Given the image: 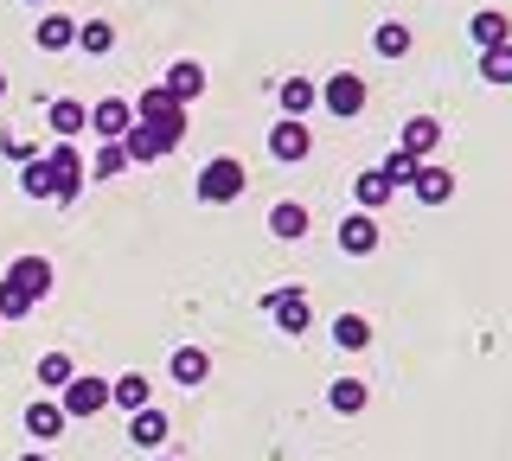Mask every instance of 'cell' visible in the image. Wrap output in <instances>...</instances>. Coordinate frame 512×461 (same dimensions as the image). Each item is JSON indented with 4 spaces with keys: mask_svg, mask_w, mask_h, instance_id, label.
<instances>
[{
    "mask_svg": "<svg viewBox=\"0 0 512 461\" xmlns=\"http://www.w3.org/2000/svg\"><path fill=\"white\" fill-rule=\"evenodd\" d=\"M109 404H122L128 417H135V410H148V404H154V385H148L141 372H122L116 385H109Z\"/></svg>",
    "mask_w": 512,
    "mask_h": 461,
    "instance_id": "cell-24",
    "label": "cell"
},
{
    "mask_svg": "<svg viewBox=\"0 0 512 461\" xmlns=\"http://www.w3.org/2000/svg\"><path fill=\"white\" fill-rule=\"evenodd\" d=\"M32 45H39V52H71V45H77V20H71V13H45V20L32 26Z\"/></svg>",
    "mask_w": 512,
    "mask_h": 461,
    "instance_id": "cell-18",
    "label": "cell"
},
{
    "mask_svg": "<svg viewBox=\"0 0 512 461\" xmlns=\"http://www.w3.org/2000/svg\"><path fill=\"white\" fill-rule=\"evenodd\" d=\"M269 154H276L282 167L308 161V154H314V129H308V122H301V116H282L276 129H269Z\"/></svg>",
    "mask_w": 512,
    "mask_h": 461,
    "instance_id": "cell-7",
    "label": "cell"
},
{
    "mask_svg": "<svg viewBox=\"0 0 512 461\" xmlns=\"http://www.w3.org/2000/svg\"><path fill=\"white\" fill-rule=\"evenodd\" d=\"M154 461H173V455H154Z\"/></svg>",
    "mask_w": 512,
    "mask_h": 461,
    "instance_id": "cell-39",
    "label": "cell"
},
{
    "mask_svg": "<svg viewBox=\"0 0 512 461\" xmlns=\"http://www.w3.org/2000/svg\"><path fill=\"white\" fill-rule=\"evenodd\" d=\"M410 45H416V33H410L404 20H384L378 33H372V52L378 58H410Z\"/></svg>",
    "mask_w": 512,
    "mask_h": 461,
    "instance_id": "cell-26",
    "label": "cell"
},
{
    "mask_svg": "<svg viewBox=\"0 0 512 461\" xmlns=\"http://www.w3.org/2000/svg\"><path fill=\"white\" fill-rule=\"evenodd\" d=\"M64 429H71V417L58 410V397H39V404H26V436H32V442H58Z\"/></svg>",
    "mask_w": 512,
    "mask_h": 461,
    "instance_id": "cell-12",
    "label": "cell"
},
{
    "mask_svg": "<svg viewBox=\"0 0 512 461\" xmlns=\"http://www.w3.org/2000/svg\"><path fill=\"white\" fill-rule=\"evenodd\" d=\"M333 346L365 353V346H372V321H365V314H340V321H333Z\"/></svg>",
    "mask_w": 512,
    "mask_h": 461,
    "instance_id": "cell-27",
    "label": "cell"
},
{
    "mask_svg": "<svg viewBox=\"0 0 512 461\" xmlns=\"http://www.w3.org/2000/svg\"><path fill=\"white\" fill-rule=\"evenodd\" d=\"M0 97H7V71H0Z\"/></svg>",
    "mask_w": 512,
    "mask_h": 461,
    "instance_id": "cell-36",
    "label": "cell"
},
{
    "mask_svg": "<svg viewBox=\"0 0 512 461\" xmlns=\"http://www.w3.org/2000/svg\"><path fill=\"white\" fill-rule=\"evenodd\" d=\"M77 45H84L90 58H109L116 52V26L109 20H77Z\"/></svg>",
    "mask_w": 512,
    "mask_h": 461,
    "instance_id": "cell-28",
    "label": "cell"
},
{
    "mask_svg": "<svg viewBox=\"0 0 512 461\" xmlns=\"http://www.w3.org/2000/svg\"><path fill=\"white\" fill-rule=\"evenodd\" d=\"M468 39L480 45V52H493V45H506V39H512V20H506L500 7H480L474 20H468Z\"/></svg>",
    "mask_w": 512,
    "mask_h": 461,
    "instance_id": "cell-20",
    "label": "cell"
},
{
    "mask_svg": "<svg viewBox=\"0 0 512 461\" xmlns=\"http://www.w3.org/2000/svg\"><path fill=\"white\" fill-rule=\"evenodd\" d=\"M263 308L276 314V327H282V333H308V321H314L308 289H301V282H282V289H269V295H263Z\"/></svg>",
    "mask_w": 512,
    "mask_h": 461,
    "instance_id": "cell-6",
    "label": "cell"
},
{
    "mask_svg": "<svg viewBox=\"0 0 512 461\" xmlns=\"http://www.w3.org/2000/svg\"><path fill=\"white\" fill-rule=\"evenodd\" d=\"M122 154H128V167H148V161H160V154H173V148H167V135H160L154 122H135V129L122 135Z\"/></svg>",
    "mask_w": 512,
    "mask_h": 461,
    "instance_id": "cell-9",
    "label": "cell"
},
{
    "mask_svg": "<svg viewBox=\"0 0 512 461\" xmlns=\"http://www.w3.org/2000/svg\"><path fill=\"white\" fill-rule=\"evenodd\" d=\"M480 77H487V84H512V39L493 45V52H480Z\"/></svg>",
    "mask_w": 512,
    "mask_h": 461,
    "instance_id": "cell-32",
    "label": "cell"
},
{
    "mask_svg": "<svg viewBox=\"0 0 512 461\" xmlns=\"http://www.w3.org/2000/svg\"><path fill=\"white\" fill-rule=\"evenodd\" d=\"M173 436V423H167V410H135V417H128V442H135V449H148V455H160V442Z\"/></svg>",
    "mask_w": 512,
    "mask_h": 461,
    "instance_id": "cell-10",
    "label": "cell"
},
{
    "mask_svg": "<svg viewBox=\"0 0 512 461\" xmlns=\"http://www.w3.org/2000/svg\"><path fill=\"white\" fill-rule=\"evenodd\" d=\"M340 250H346V257H372V250H378V212L340 218Z\"/></svg>",
    "mask_w": 512,
    "mask_h": 461,
    "instance_id": "cell-11",
    "label": "cell"
},
{
    "mask_svg": "<svg viewBox=\"0 0 512 461\" xmlns=\"http://www.w3.org/2000/svg\"><path fill=\"white\" fill-rule=\"evenodd\" d=\"M160 84H167L173 103H199V97H205V65H199V58H180V65L160 77Z\"/></svg>",
    "mask_w": 512,
    "mask_h": 461,
    "instance_id": "cell-13",
    "label": "cell"
},
{
    "mask_svg": "<svg viewBox=\"0 0 512 461\" xmlns=\"http://www.w3.org/2000/svg\"><path fill=\"white\" fill-rule=\"evenodd\" d=\"M167 372H173V385H205V378H212V353H205V346H173Z\"/></svg>",
    "mask_w": 512,
    "mask_h": 461,
    "instance_id": "cell-17",
    "label": "cell"
},
{
    "mask_svg": "<svg viewBox=\"0 0 512 461\" xmlns=\"http://www.w3.org/2000/svg\"><path fill=\"white\" fill-rule=\"evenodd\" d=\"M58 410H64L71 423H84V417H103V410H109V378H90V372H77L71 385L58 391Z\"/></svg>",
    "mask_w": 512,
    "mask_h": 461,
    "instance_id": "cell-3",
    "label": "cell"
},
{
    "mask_svg": "<svg viewBox=\"0 0 512 461\" xmlns=\"http://www.w3.org/2000/svg\"><path fill=\"white\" fill-rule=\"evenodd\" d=\"M391 193H397V186L384 180L378 167H365L359 180H352V199H359V212H384V205H391Z\"/></svg>",
    "mask_w": 512,
    "mask_h": 461,
    "instance_id": "cell-23",
    "label": "cell"
},
{
    "mask_svg": "<svg viewBox=\"0 0 512 461\" xmlns=\"http://www.w3.org/2000/svg\"><path fill=\"white\" fill-rule=\"evenodd\" d=\"M269 231H276L282 244H301V237H308V205H301V199L269 205Z\"/></svg>",
    "mask_w": 512,
    "mask_h": 461,
    "instance_id": "cell-21",
    "label": "cell"
},
{
    "mask_svg": "<svg viewBox=\"0 0 512 461\" xmlns=\"http://www.w3.org/2000/svg\"><path fill=\"white\" fill-rule=\"evenodd\" d=\"M365 97H372V90H365V77H359V71H333L327 84H320V103H327V116H340V122L359 116Z\"/></svg>",
    "mask_w": 512,
    "mask_h": 461,
    "instance_id": "cell-4",
    "label": "cell"
},
{
    "mask_svg": "<svg viewBox=\"0 0 512 461\" xmlns=\"http://www.w3.org/2000/svg\"><path fill=\"white\" fill-rule=\"evenodd\" d=\"M122 167H128L122 141H103V154H96V161H90V180H122Z\"/></svg>",
    "mask_w": 512,
    "mask_h": 461,
    "instance_id": "cell-33",
    "label": "cell"
},
{
    "mask_svg": "<svg viewBox=\"0 0 512 461\" xmlns=\"http://www.w3.org/2000/svg\"><path fill=\"white\" fill-rule=\"evenodd\" d=\"M327 404L340 410V417H359V410L372 404V391H365V378H333V385H327Z\"/></svg>",
    "mask_w": 512,
    "mask_h": 461,
    "instance_id": "cell-25",
    "label": "cell"
},
{
    "mask_svg": "<svg viewBox=\"0 0 512 461\" xmlns=\"http://www.w3.org/2000/svg\"><path fill=\"white\" fill-rule=\"evenodd\" d=\"M436 148H442V122L436 116H410L404 122V154H410V161H429Z\"/></svg>",
    "mask_w": 512,
    "mask_h": 461,
    "instance_id": "cell-19",
    "label": "cell"
},
{
    "mask_svg": "<svg viewBox=\"0 0 512 461\" xmlns=\"http://www.w3.org/2000/svg\"><path fill=\"white\" fill-rule=\"evenodd\" d=\"M276 103H282V116H308V109L320 103V84H314V77H282Z\"/></svg>",
    "mask_w": 512,
    "mask_h": 461,
    "instance_id": "cell-22",
    "label": "cell"
},
{
    "mask_svg": "<svg viewBox=\"0 0 512 461\" xmlns=\"http://www.w3.org/2000/svg\"><path fill=\"white\" fill-rule=\"evenodd\" d=\"M20 193H26V199H52V193H58V186H52V167H45V154L20 167Z\"/></svg>",
    "mask_w": 512,
    "mask_h": 461,
    "instance_id": "cell-29",
    "label": "cell"
},
{
    "mask_svg": "<svg viewBox=\"0 0 512 461\" xmlns=\"http://www.w3.org/2000/svg\"><path fill=\"white\" fill-rule=\"evenodd\" d=\"M20 461H45V455H20Z\"/></svg>",
    "mask_w": 512,
    "mask_h": 461,
    "instance_id": "cell-37",
    "label": "cell"
},
{
    "mask_svg": "<svg viewBox=\"0 0 512 461\" xmlns=\"http://www.w3.org/2000/svg\"><path fill=\"white\" fill-rule=\"evenodd\" d=\"M0 154H7V161H39V148H32V141H20V135H0Z\"/></svg>",
    "mask_w": 512,
    "mask_h": 461,
    "instance_id": "cell-35",
    "label": "cell"
},
{
    "mask_svg": "<svg viewBox=\"0 0 512 461\" xmlns=\"http://www.w3.org/2000/svg\"><path fill=\"white\" fill-rule=\"evenodd\" d=\"M244 186H250V173H244V161H237V154H218V161L199 167V199H205V205L244 199Z\"/></svg>",
    "mask_w": 512,
    "mask_h": 461,
    "instance_id": "cell-2",
    "label": "cell"
},
{
    "mask_svg": "<svg viewBox=\"0 0 512 461\" xmlns=\"http://www.w3.org/2000/svg\"><path fill=\"white\" fill-rule=\"evenodd\" d=\"M90 129L103 135V141H122L128 129H135V103H128V97H103V103H90Z\"/></svg>",
    "mask_w": 512,
    "mask_h": 461,
    "instance_id": "cell-8",
    "label": "cell"
},
{
    "mask_svg": "<svg viewBox=\"0 0 512 461\" xmlns=\"http://www.w3.org/2000/svg\"><path fill=\"white\" fill-rule=\"evenodd\" d=\"M45 167H52V186H58V205H71L77 193H84V180H90V167H84V154H77L71 148V141H58V148L52 154H45Z\"/></svg>",
    "mask_w": 512,
    "mask_h": 461,
    "instance_id": "cell-5",
    "label": "cell"
},
{
    "mask_svg": "<svg viewBox=\"0 0 512 461\" xmlns=\"http://www.w3.org/2000/svg\"><path fill=\"white\" fill-rule=\"evenodd\" d=\"M71 378H77L71 353H45V359H39V385H45V391H64V385H71Z\"/></svg>",
    "mask_w": 512,
    "mask_h": 461,
    "instance_id": "cell-30",
    "label": "cell"
},
{
    "mask_svg": "<svg viewBox=\"0 0 512 461\" xmlns=\"http://www.w3.org/2000/svg\"><path fill=\"white\" fill-rule=\"evenodd\" d=\"M45 122H52V135H58V141H71V135H84V129H90V109L77 103V97H52V103H45Z\"/></svg>",
    "mask_w": 512,
    "mask_h": 461,
    "instance_id": "cell-16",
    "label": "cell"
},
{
    "mask_svg": "<svg viewBox=\"0 0 512 461\" xmlns=\"http://www.w3.org/2000/svg\"><path fill=\"white\" fill-rule=\"evenodd\" d=\"M7 282H13V289H26L32 301H45V295H52V263H45V257H13Z\"/></svg>",
    "mask_w": 512,
    "mask_h": 461,
    "instance_id": "cell-14",
    "label": "cell"
},
{
    "mask_svg": "<svg viewBox=\"0 0 512 461\" xmlns=\"http://www.w3.org/2000/svg\"><path fill=\"white\" fill-rule=\"evenodd\" d=\"M416 167H423V161H410V154L397 148V154H384V167H378V173H384L391 186H410V180H416Z\"/></svg>",
    "mask_w": 512,
    "mask_h": 461,
    "instance_id": "cell-34",
    "label": "cell"
},
{
    "mask_svg": "<svg viewBox=\"0 0 512 461\" xmlns=\"http://www.w3.org/2000/svg\"><path fill=\"white\" fill-rule=\"evenodd\" d=\"M32 308H39V301H32L26 289H13V282L0 276V327H7V321H26Z\"/></svg>",
    "mask_w": 512,
    "mask_h": 461,
    "instance_id": "cell-31",
    "label": "cell"
},
{
    "mask_svg": "<svg viewBox=\"0 0 512 461\" xmlns=\"http://www.w3.org/2000/svg\"><path fill=\"white\" fill-rule=\"evenodd\" d=\"M26 7H45V0H26Z\"/></svg>",
    "mask_w": 512,
    "mask_h": 461,
    "instance_id": "cell-38",
    "label": "cell"
},
{
    "mask_svg": "<svg viewBox=\"0 0 512 461\" xmlns=\"http://www.w3.org/2000/svg\"><path fill=\"white\" fill-rule=\"evenodd\" d=\"M410 193L423 199V205H448V199H455V173L436 167V161H423V167H416V180H410Z\"/></svg>",
    "mask_w": 512,
    "mask_h": 461,
    "instance_id": "cell-15",
    "label": "cell"
},
{
    "mask_svg": "<svg viewBox=\"0 0 512 461\" xmlns=\"http://www.w3.org/2000/svg\"><path fill=\"white\" fill-rule=\"evenodd\" d=\"M135 122H154V129L167 135V148H180V141H186V103H173L167 84H154V90H141V97H135Z\"/></svg>",
    "mask_w": 512,
    "mask_h": 461,
    "instance_id": "cell-1",
    "label": "cell"
}]
</instances>
